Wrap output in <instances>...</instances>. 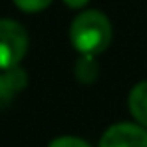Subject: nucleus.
<instances>
[{
    "instance_id": "obj_4",
    "label": "nucleus",
    "mask_w": 147,
    "mask_h": 147,
    "mask_svg": "<svg viewBox=\"0 0 147 147\" xmlns=\"http://www.w3.org/2000/svg\"><path fill=\"white\" fill-rule=\"evenodd\" d=\"M28 84V76L22 68L14 66L8 70H0V107H6L16 94H20Z\"/></svg>"
},
{
    "instance_id": "obj_7",
    "label": "nucleus",
    "mask_w": 147,
    "mask_h": 147,
    "mask_svg": "<svg viewBox=\"0 0 147 147\" xmlns=\"http://www.w3.org/2000/svg\"><path fill=\"white\" fill-rule=\"evenodd\" d=\"M14 6L22 12H28V14H34V12H42L46 10L54 0H12Z\"/></svg>"
},
{
    "instance_id": "obj_8",
    "label": "nucleus",
    "mask_w": 147,
    "mask_h": 147,
    "mask_svg": "<svg viewBox=\"0 0 147 147\" xmlns=\"http://www.w3.org/2000/svg\"><path fill=\"white\" fill-rule=\"evenodd\" d=\"M48 147H92L86 139L82 137H76V135H62V137H56L50 141Z\"/></svg>"
},
{
    "instance_id": "obj_3",
    "label": "nucleus",
    "mask_w": 147,
    "mask_h": 147,
    "mask_svg": "<svg viewBox=\"0 0 147 147\" xmlns=\"http://www.w3.org/2000/svg\"><path fill=\"white\" fill-rule=\"evenodd\" d=\"M98 147H147V127L137 121L113 123L103 131Z\"/></svg>"
},
{
    "instance_id": "obj_9",
    "label": "nucleus",
    "mask_w": 147,
    "mask_h": 147,
    "mask_svg": "<svg viewBox=\"0 0 147 147\" xmlns=\"http://www.w3.org/2000/svg\"><path fill=\"white\" fill-rule=\"evenodd\" d=\"M88 2H90V0H64V4L70 6V8H84Z\"/></svg>"
},
{
    "instance_id": "obj_6",
    "label": "nucleus",
    "mask_w": 147,
    "mask_h": 147,
    "mask_svg": "<svg viewBox=\"0 0 147 147\" xmlns=\"http://www.w3.org/2000/svg\"><path fill=\"white\" fill-rule=\"evenodd\" d=\"M74 74H76V80L80 84H94L99 78V64H98V56L94 54H80L78 62H76V68H74Z\"/></svg>"
},
{
    "instance_id": "obj_5",
    "label": "nucleus",
    "mask_w": 147,
    "mask_h": 147,
    "mask_svg": "<svg viewBox=\"0 0 147 147\" xmlns=\"http://www.w3.org/2000/svg\"><path fill=\"white\" fill-rule=\"evenodd\" d=\"M127 107H129V113L133 115V119L147 127V80L137 82L131 92H129V98H127Z\"/></svg>"
},
{
    "instance_id": "obj_1",
    "label": "nucleus",
    "mask_w": 147,
    "mask_h": 147,
    "mask_svg": "<svg viewBox=\"0 0 147 147\" xmlns=\"http://www.w3.org/2000/svg\"><path fill=\"white\" fill-rule=\"evenodd\" d=\"M113 28L109 18L99 10H84L70 26V42L80 54L99 56L111 44Z\"/></svg>"
},
{
    "instance_id": "obj_2",
    "label": "nucleus",
    "mask_w": 147,
    "mask_h": 147,
    "mask_svg": "<svg viewBox=\"0 0 147 147\" xmlns=\"http://www.w3.org/2000/svg\"><path fill=\"white\" fill-rule=\"evenodd\" d=\"M28 52V32L20 22L0 18V70L18 66Z\"/></svg>"
}]
</instances>
